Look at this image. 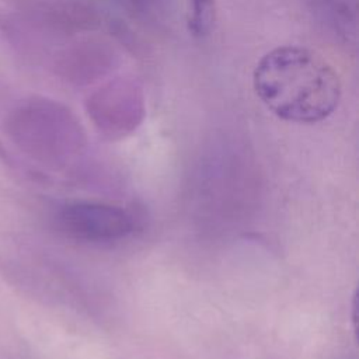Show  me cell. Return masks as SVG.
Here are the masks:
<instances>
[{"mask_svg": "<svg viewBox=\"0 0 359 359\" xmlns=\"http://www.w3.org/2000/svg\"><path fill=\"white\" fill-rule=\"evenodd\" d=\"M56 224L67 237L86 243H112L135 230L133 216L121 206L79 201L62 206Z\"/></svg>", "mask_w": 359, "mask_h": 359, "instance_id": "4", "label": "cell"}, {"mask_svg": "<svg viewBox=\"0 0 359 359\" xmlns=\"http://www.w3.org/2000/svg\"><path fill=\"white\" fill-rule=\"evenodd\" d=\"M185 6L188 32L198 39L209 36L217 17L216 0H185Z\"/></svg>", "mask_w": 359, "mask_h": 359, "instance_id": "9", "label": "cell"}, {"mask_svg": "<svg viewBox=\"0 0 359 359\" xmlns=\"http://www.w3.org/2000/svg\"><path fill=\"white\" fill-rule=\"evenodd\" d=\"M318 22L345 45L358 42V0H306Z\"/></svg>", "mask_w": 359, "mask_h": 359, "instance_id": "7", "label": "cell"}, {"mask_svg": "<svg viewBox=\"0 0 359 359\" xmlns=\"http://www.w3.org/2000/svg\"><path fill=\"white\" fill-rule=\"evenodd\" d=\"M118 62L119 56L109 42L97 36H84L56 53L53 70L63 81L81 87L107 77Z\"/></svg>", "mask_w": 359, "mask_h": 359, "instance_id": "6", "label": "cell"}, {"mask_svg": "<svg viewBox=\"0 0 359 359\" xmlns=\"http://www.w3.org/2000/svg\"><path fill=\"white\" fill-rule=\"evenodd\" d=\"M132 18L151 27L167 24L175 7V0H116Z\"/></svg>", "mask_w": 359, "mask_h": 359, "instance_id": "8", "label": "cell"}, {"mask_svg": "<svg viewBox=\"0 0 359 359\" xmlns=\"http://www.w3.org/2000/svg\"><path fill=\"white\" fill-rule=\"evenodd\" d=\"M35 27L56 35L98 29L104 17L93 0H3Z\"/></svg>", "mask_w": 359, "mask_h": 359, "instance_id": "5", "label": "cell"}, {"mask_svg": "<svg viewBox=\"0 0 359 359\" xmlns=\"http://www.w3.org/2000/svg\"><path fill=\"white\" fill-rule=\"evenodd\" d=\"M86 111L101 133L108 137H122L143 121L146 111L143 88L132 77H114L87 95Z\"/></svg>", "mask_w": 359, "mask_h": 359, "instance_id": "3", "label": "cell"}, {"mask_svg": "<svg viewBox=\"0 0 359 359\" xmlns=\"http://www.w3.org/2000/svg\"><path fill=\"white\" fill-rule=\"evenodd\" d=\"M252 86L273 115L294 123H316L328 118L341 98V81L332 66L297 45L266 52L255 65Z\"/></svg>", "mask_w": 359, "mask_h": 359, "instance_id": "1", "label": "cell"}, {"mask_svg": "<svg viewBox=\"0 0 359 359\" xmlns=\"http://www.w3.org/2000/svg\"><path fill=\"white\" fill-rule=\"evenodd\" d=\"M7 126L15 137L41 146H69L81 137L80 125L63 104L46 97H29L10 112Z\"/></svg>", "mask_w": 359, "mask_h": 359, "instance_id": "2", "label": "cell"}]
</instances>
